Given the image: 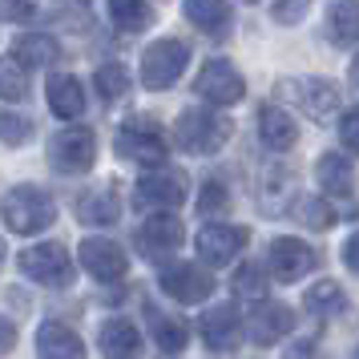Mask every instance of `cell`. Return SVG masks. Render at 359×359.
Wrapping results in <instances>:
<instances>
[{
  "instance_id": "52a82bcc",
  "label": "cell",
  "mask_w": 359,
  "mask_h": 359,
  "mask_svg": "<svg viewBox=\"0 0 359 359\" xmlns=\"http://www.w3.org/2000/svg\"><path fill=\"white\" fill-rule=\"evenodd\" d=\"M49 162L57 174H85L97 162V133L85 126H69V130L53 133L49 142Z\"/></svg>"
},
{
  "instance_id": "f35d334b",
  "label": "cell",
  "mask_w": 359,
  "mask_h": 359,
  "mask_svg": "<svg viewBox=\"0 0 359 359\" xmlns=\"http://www.w3.org/2000/svg\"><path fill=\"white\" fill-rule=\"evenodd\" d=\"M13 347H17V327H13L8 319H4V315H0V355H8Z\"/></svg>"
},
{
  "instance_id": "4fadbf2b",
  "label": "cell",
  "mask_w": 359,
  "mask_h": 359,
  "mask_svg": "<svg viewBox=\"0 0 359 359\" xmlns=\"http://www.w3.org/2000/svg\"><path fill=\"white\" fill-rule=\"evenodd\" d=\"M266 262H271V271H275L278 283H294V278H303L315 271L319 255L303 238H275L271 250H266Z\"/></svg>"
},
{
  "instance_id": "2e32d148",
  "label": "cell",
  "mask_w": 359,
  "mask_h": 359,
  "mask_svg": "<svg viewBox=\"0 0 359 359\" xmlns=\"http://www.w3.org/2000/svg\"><path fill=\"white\" fill-rule=\"evenodd\" d=\"M198 327H202V339H206L210 351H230V347L238 343V335H243V319H238V307H234V303L210 307L202 315Z\"/></svg>"
},
{
  "instance_id": "9c48e42d",
  "label": "cell",
  "mask_w": 359,
  "mask_h": 359,
  "mask_svg": "<svg viewBox=\"0 0 359 359\" xmlns=\"http://www.w3.org/2000/svg\"><path fill=\"white\" fill-rule=\"evenodd\" d=\"M194 93L202 101H210V105H238V101L246 97V81L230 61L214 57V61H206L202 73L194 77Z\"/></svg>"
},
{
  "instance_id": "8992f818",
  "label": "cell",
  "mask_w": 359,
  "mask_h": 359,
  "mask_svg": "<svg viewBox=\"0 0 359 359\" xmlns=\"http://www.w3.org/2000/svg\"><path fill=\"white\" fill-rule=\"evenodd\" d=\"M20 275L41 283V287H69L73 283V259L61 243H36L29 250H20Z\"/></svg>"
},
{
  "instance_id": "8fae6325",
  "label": "cell",
  "mask_w": 359,
  "mask_h": 359,
  "mask_svg": "<svg viewBox=\"0 0 359 359\" xmlns=\"http://www.w3.org/2000/svg\"><path fill=\"white\" fill-rule=\"evenodd\" d=\"M182 243H186V226H182V218H174V214H149L146 222L137 226V250L154 262H162L165 255H174Z\"/></svg>"
},
{
  "instance_id": "7402d4cb",
  "label": "cell",
  "mask_w": 359,
  "mask_h": 359,
  "mask_svg": "<svg viewBox=\"0 0 359 359\" xmlns=\"http://www.w3.org/2000/svg\"><path fill=\"white\" fill-rule=\"evenodd\" d=\"M259 137L266 149H275V154H283V149H291L294 142H299V126H294V117L287 114V109H278V105H262L259 109Z\"/></svg>"
},
{
  "instance_id": "ac0fdd59",
  "label": "cell",
  "mask_w": 359,
  "mask_h": 359,
  "mask_svg": "<svg viewBox=\"0 0 359 359\" xmlns=\"http://www.w3.org/2000/svg\"><path fill=\"white\" fill-rule=\"evenodd\" d=\"M186 20L194 25L198 33L206 36H230V25H234V13H230L226 0H186L182 4Z\"/></svg>"
},
{
  "instance_id": "8d00e7d4",
  "label": "cell",
  "mask_w": 359,
  "mask_h": 359,
  "mask_svg": "<svg viewBox=\"0 0 359 359\" xmlns=\"http://www.w3.org/2000/svg\"><path fill=\"white\" fill-rule=\"evenodd\" d=\"M33 4L36 0H0V13L13 17V20H25L29 13H33Z\"/></svg>"
},
{
  "instance_id": "4316f807",
  "label": "cell",
  "mask_w": 359,
  "mask_h": 359,
  "mask_svg": "<svg viewBox=\"0 0 359 359\" xmlns=\"http://www.w3.org/2000/svg\"><path fill=\"white\" fill-rule=\"evenodd\" d=\"M303 307H307L311 315H319V319L343 315V311H347V294H343V287L335 278H323V283H315V287L303 294Z\"/></svg>"
},
{
  "instance_id": "60d3db41",
  "label": "cell",
  "mask_w": 359,
  "mask_h": 359,
  "mask_svg": "<svg viewBox=\"0 0 359 359\" xmlns=\"http://www.w3.org/2000/svg\"><path fill=\"white\" fill-rule=\"evenodd\" d=\"M351 81L359 85V57H355V65H351Z\"/></svg>"
},
{
  "instance_id": "277c9868",
  "label": "cell",
  "mask_w": 359,
  "mask_h": 359,
  "mask_svg": "<svg viewBox=\"0 0 359 359\" xmlns=\"http://www.w3.org/2000/svg\"><path fill=\"white\" fill-rule=\"evenodd\" d=\"M278 93L287 101H294L299 109L315 121H331V117L339 114V85L327 81V77H291V81H278Z\"/></svg>"
},
{
  "instance_id": "ba28073f",
  "label": "cell",
  "mask_w": 359,
  "mask_h": 359,
  "mask_svg": "<svg viewBox=\"0 0 359 359\" xmlns=\"http://www.w3.org/2000/svg\"><path fill=\"white\" fill-rule=\"evenodd\" d=\"M190 198V182H186V174H178V170H149L146 178L137 182V190H133V202L137 206H146V210L154 214H165L174 210V206H182Z\"/></svg>"
},
{
  "instance_id": "f1b7e54d",
  "label": "cell",
  "mask_w": 359,
  "mask_h": 359,
  "mask_svg": "<svg viewBox=\"0 0 359 359\" xmlns=\"http://www.w3.org/2000/svg\"><path fill=\"white\" fill-rule=\"evenodd\" d=\"M93 89L101 93V101H121L126 93H130V73H126V65H117V61H105V65L93 73Z\"/></svg>"
},
{
  "instance_id": "d6986e66",
  "label": "cell",
  "mask_w": 359,
  "mask_h": 359,
  "mask_svg": "<svg viewBox=\"0 0 359 359\" xmlns=\"http://www.w3.org/2000/svg\"><path fill=\"white\" fill-rule=\"evenodd\" d=\"M36 355L41 359H85V343L65 323H41V331H36Z\"/></svg>"
},
{
  "instance_id": "7bdbcfd3",
  "label": "cell",
  "mask_w": 359,
  "mask_h": 359,
  "mask_svg": "<svg viewBox=\"0 0 359 359\" xmlns=\"http://www.w3.org/2000/svg\"><path fill=\"white\" fill-rule=\"evenodd\" d=\"M355 359H359V347H355Z\"/></svg>"
},
{
  "instance_id": "e0dca14e",
  "label": "cell",
  "mask_w": 359,
  "mask_h": 359,
  "mask_svg": "<svg viewBox=\"0 0 359 359\" xmlns=\"http://www.w3.org/2000/svg\"><path fill=\"white\" fill-rule=\"evenodd\" d=\"M73 210L85 226H114L121 218V198H117L114 186H97V190H85Z\"/></svg>"
},
{
  "instance_id": "d6a6232c",
  "label": "cell",
  "mask_w": 359,
  "mask_h": 359,
  "mask_svg": "<svg viewBox=\"0 0 359 359\" xmlns=\"http://www.w3.org/2000/svg\"><path fill=\"white\" fill-rule=\"evenodd\" d=\"M33 137V121L20 114H0V142L4 146H25Z\"/></svg>"
},
{
  "instance_id": "f546056e",
  "label": "cell",
  "mask_w": 359,
  "mask_h": 359,
  "mask_svg": "<svg viewBox=\"0 0 359 359\" xmlns=\"http://www.w3.org/2000/svg\"><path fill=\"white\" fill-rule=\"evenodd\" d=\"M109 17L121 33H142L149 25V4L146 0H109Z\"/></svg>"
},
{
  "instance_id": "3957f363",
  "label": "cell",
  "mask_w": 359,
  "mask_h": 359,
  "mask_svg": "<svg viewBox=\"0 0 359 359\" xmlns=\"http://www.w3.org/2000/svg\"><path fill=\"white\" fill-rule=\"evenodd\" d=\"M114 149H117V158L137 162V165H146V170H162L165 165V137L149 117L126 121V126L117 130V137H114Z\"/></svg>"
},
{
  "instance_id": "b9f144b4",
  "label": "cell",
  "mask_w": 359,
  "mask_h": 359,
  "mask_svg": "<svg viewBox=\"0 0 359 359\" xmlns=\"http://www.w3.org/2000/svg\"><path fill=\"white\" fill-rule=\"evenodd\" d=\"M0 262H4V243H0Z\"/></svg>"
},
{
  "instance_id": "83f0119b",
  "label": "cell",
  "mask_w": 359,
  "mask_h": 359,
  "mask_svg": "<svg viewBox=\"0 0 359 359\" xmlns=\"http://www.w3.org/2000/svg\"><path fill=\"white\" fill-rule=\"evenodd\" d=\"M291 214L311 230H331L335 226V210H331L319 194H299L294 198V206H291Z\"/></svg>"
},
{
  "instance_id": "6da1fadb",
  "label": "cell",
  "mask_w": 359,
  "mask_h": 359,
  "mask_svg": "<svg viewBox=\"0 0 359 359\" xmlns=\"http://www.w3.org/2000/svg\"><path fill=\"white\" fill-rule=\"evenodd\" d=\"M0 218L13 234H41L53 226L57 218V202H53L41 186H13L4 202H0Z\"/></svg>"
},
{
  "instance_id": "cb8c5ba5",
  "label": "cell",
  "mask_w": 359,
  "mask_h": 359,
  "mask_svg": "<svg viewBox=\"0 0 359 359\" xmlns=\"http://www.w3.org/2000/svg\"><path fill=\"white\" fill-rule=\"evenodd\" d=\"M13 57H17L25 69H45L61 57V45H57L49 33H20L17 41H13Z\"/></svg>"
},
{
  "instance_id": "5b68a950",
  "label": "cell",
  "mask_w": 359,
  "mask_h": 359,
  "mask_svg": "<svg viewBox=\"0 0 359 359\" xmlns=\"http://www.w3.org/2000/svg\"><path fill=\"white\" fill-rule=\"evenodd\" d=\"M190 65V49L174 41V36H162V41H154L146 53H142V85L146 89H170V85L178 81L182 73Z\"/></svg>"
},
{
  "instance_id": "9a60e30c",
  "label": "cell",
  "mask_w": 359,
  "mask_h": 359,
  "mask_svg": "<svg viewBox=\"0 0 359 359\" xmlns=\"http://www.w3.org/2000/svg\"><path fill=\"white\" fill-rule=\"evenodd\" d=\"M294 327V311L287 303H255L250 311V319H246V331H250V339L259 343V347H271V343L287 339Z\"/></svg>"
},
{
  "instance_id": "1f68e13d",
  "label": "cell",
  "mask_w": 359,
  "mask_h": 359,
  "mask_svg": "<svg viewBox=\"0 0 359 359\" xmlns=\"http://www.w3.org/2000/svg\"><path fill=\"white\" fill-rule=\"evenodd\" d=\"M230 287H234V294H238V299H255V303H262V299H266V275H262V266H255V262L238 266Z\"/></svg>"
},
{
  "instance_id": "7c38bea8",
  "label": "cell",
  "mask_w": 359,
  "mask_h": 359,
  "mask_svg": "<svg viewBox=\"0 0 359 359\" xmlns=\"http://www.w3.org/2000/svg\"><path fill=\"white\" fill-rule=\"evenodd\" d=\"M158 283H162V291L170 294V299H178V303H202V299H210V291H214L210 271H202L194 262H174V266H165Z\"/></svg>"
},
{
  "instance_id": "603a6c76",
  "label": "cell",
  "mask_w": 359,
  "mask_h": 359,
  "mask_svg": "<svg viewBox=\"0 0 359 359\" xmlns=\"http://www.w3.org/2000/svg\"><path fill=\"white\" fill-rule=\"evenodd\" d=\"M315 178L323 186V194L331 198H351V190H355V170L343 154H323L315 162Z\"/></svg>"
},
{
  "instance_id": "7a4b0ae2",
  "label": "cell",
  "mask_w": 359,
  "mask_h": 359,
  "mask_svg": "<svg viewBox=\"0 0 359 359\" xmlns=\"http://www.w3.org/2000/svg\"><path fill=\"white\" fill-rule=\"evenodd\" d=\"M230 133H234V126L222 114H214V109H186L174 121V146L186 149V154H198V158H210V154H218L230 142Z\"/></svg>"
},
{
  "instance_id": "e575fe53",
  "label": "cell",
  "mask_w": 359,
  "mask_h": 359,
  "mask_svg": "<svg viewBox=\"0 0 359 359\" xmlns=\"http://www.w3.org/2000/svg\"><path fill=\"white\" fill-rule=\"evenodd\" d=\"M311 0H275V20L278 25H299V20L307 17Z\"/></svg>"
},
{
  "instance_id": "30bf717a",
  "label": "cell",
  "mask_w": 359,
  "mask_h": 359,
  "mask_svg": "<svg viewBox=\"0 0 359 359\" xmlns=\"http://www.w3.org/2000/svg\"><path fill=\"white\" fill-rule=\"evenodd\" d=\"M250 243V230L246 226H234V222H210V226L198 230V259L214 262V266H222V262H234L243 255V246Z\"/></svg>"
},
{
  "instance_id": "484cf974",
  "label": "cell",
  "mask_w": 359,
  "mask_h": 359,
  "mask_svg": "<svg viewBox=\"0 0 359 359\" xmlns=\"http://www.w3.org/2000/svg\"><path fill=\"white\" fill-rule=\"evenodd\" d=\"M327 36L335 45H359V0H335L327 13Z\"/></svg>"
},
{
  "instance_id": "836d02e7",
  "label": "cell",
  "mask_w": 359,
  "mask_h": 359,
  "mask_svg": "<svg viewBox=\"0 0 359 359\" xmlns=\"http://www.w3.org/2000/svg\"><path fill=\"white\" fill-rule=\"evenodd\" d=\"M230 206V194L222 182H206L202 194H198V214H222Z\"/></svg>"
},
{
  "instance_id": "ab89813d",
  "label": "cell",
  "mask_w": 359,
  "mask_h": 359,
  "mask_svg": "<svg viewBox=\"0 0 359 359\" xmlns=\"http://www.w3.org/2000/svg\"><path fill=\"white\" fill-rule=\"evenodd\" d=\"M315 355V347H311V343H294L291 351H287V359H311Z\"/></svg>"
},
{
  "instance_id": "4dcf8cb0",
  "label": "cell",
  "mask_w": 359,
  "mask_h": 359,
  "mask_svg": "<svg viewBox=\"0 0 359 359\" xmlns=\"http://www.w3.org/2000/svg\"><path fill=\"white\" fill-rule=\"evenodd\" d=\"M29 97V73L17 57H0V101H25Z\"/></svg>"
},
{
  "instance_id": "44dd1931",
  "label": "cell",
  "mask_w": 359,
  "mask_h": 359,
  "mask_svg": "<svg viewBox=\"0 0 359 359\" xmlns=\"http://www.w3.org/2000/svg\"><path fill=\"white\" fill-rule=\"evenodd\" d=\"M45 93H49V109L61 121H77L85 114V85L73 73H53Z\"/></svg>"
},
{
  "instance_id": "ffe728a7",
  "label": "cell",
  "mask_w": 359,
  "mask_h": 359,
  "mask_svg": "<svg viewBox=\"0 0 359 359\" xmlns=\"http://www.w3.org/2000/svg\"><path fill=\"white\" fill-rule=\"evenodd\" d=\"M97 347L105 359H142V335L126 319H105L97 335Z\"/></svg>"
},
{
  "instance_id": "74e56055",
  "label": "cell",
  "mask_w": 359,
  "mask_h": 359,
  "mask_svg": "<svg viewBox=\"0 0 359 359\" xmlns=\"http://www.w3.org/2000/svg\"><path fill=\"white\" fill-rule=\"evenodd\" d=\"M343 266H347L351 275H359V230L343 243Z\"/></svg>"
},
{
  "instance_id": "d4e9b609",
  "label": "cell",
  "mask_w": 359,
  "mask_h": 359,
  "mask_svg": "<svg viewBox=\"0 0 359 359\" xmlns=\"http://www.w3.org/2000/svg\"><path fill=\"white\" fill-rule=\"evenodd\" d=\"M149 335H154V343H158V351L178 355L182 347L190 343V327L182 323V319H174V315H165V311L149 307Z\"/></svg>"
},
{
  "instance_id": "d590c367",
  "label": "cell",
  "mask_w": 359,
  "mask_h": 359,
  "mask_svg": "<svg viewBox=\"0 0 359 359\" xmlns=\"http://www.w3.org/2000/svg\"><path fill=\"white\" fill-rule=\"evenodd\" d=\"M339 142L351 149V154H359V109L343 114V121H339Z\"/></svg>"
},
{
  "instance_id": "5bb4252c",
  "label": "cell",
  "mask_w": 359,
  "mask_h": 359,
  "mask_svg": "<svg viewBox=\"0 0 359 359\" xmlns=\"http://www.w3.org/2000/svg\"><path fill=\"white\" fill-rule=\"evenodd\" d=\"M77 255H81L85 271L93 278H101V283H117V278H126V271H130V259H126V250L114 238H85Z\"/></svg>"
}]
</instances>
